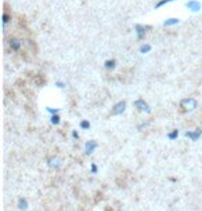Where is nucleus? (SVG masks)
Returning <instances> with one entry per match:
<instances>
[{
  "label": "nucleus",
  "instance_id": "obj_14",
  "mask_svg": "<svg viewBox=\"0 0 202 211\" xmlns=\"http://www.w3.org/2000/svg\"><path fill=\"white\" fill-rule=\"evenodd\" d=\"M151 50V46L150 44H144V46L140 47V53H143V54H145V53H148Z\"/></svg>",
  "mask_w": 202,
  "mask_h": 211
},
{
  "label": "nucleus",
  "instance_id": "obj_16",
  "mask_svg": "<svg viewBox=\"0 0 202 211\" xmlns=\"http://www.w3.org/2000/svg\"><path fill=\"white\" fill-rule=\"evenodd\" d=\"M172 2H174V0H161V2H159V3H156L155 8H159V7H162V6L168 4V3H172Z\"/></svg>",
  "mask_w": 202,
  "mask_h": 211
},
{
  "label": "nucleus",
  "instance_id": "obj_3",
  "mask_svg": "<svg viewBox=\"0 0 202 211\" xmlns=\"http://www.w3.org/2000/svg\"><path fill=\"white\" fill-rule=\"evenodd\" d=\"M125 109H126V102H125V101L118 102L116 105L114 106V109L111 111V115H121L122 112H125Z\"/></svg>",
  "mask_w": 202,
  "mask_h": 211
},
{
  "label": "nucleus",
  "instance_id": "obj_4",
  "mask_svg": "<svg viewBox=\"0 0 202 211\" xmlns=\"http://www.w3.org/2000/svg\"><path fill=\"white\" fill-rule=\"evenodd\" d=\"M202 135V130L201 129H197L194 130V131H187L186 133V137L187 138H190L191 141H198V138Z\"/></svg>",
  "mask_w": 202,
  "mask_h": 211
},
{
  "label": "nucleus",
  "instance_id": "obj_15",
  "mask_svg": "<svg viewBox=\"0 0 202 211\" xmlns=\"http://www.w3.org/2000/svg\"><path fill=\"white\" fill-rule=\"evenodd\" d=\"M81 129H83V130H89V129H90V123H89L87 120H82V121H81Z\"/></svg>",
  "mask_w": 202,
  "mask_h": 211
},
{
  "label": "nucleus",
  "instance_id": "obj_10",
  "mask_svg": "<svg viewBox=\"0 0 202 211\" xmlns=\"http://www.w3.org/2000/svg\"><path fill=\"white\" fill-rule=\"evenodd\" d=\"M18 209L25 211L26 209H28V201H26V199H20L18 200Z\"/></svg>",
  "mask_w": 202,
  "mask_h": 211
},
{
  "label": "nucleus",
  "instance_id": "obj_17",
  "mask_svg": "<svg viewBox=\"0 0 202 211\" xmlns=\"http://www.w3.org/2000/svg\"><path fill=\"white\" fill-rule=\"evenodd\" d=\"M51 123L53 124H58V123H60V116H58V115H53L51 116Z\"/></svg>",
  "mask_w": 202,
  "mask_h": 211
},
{
  "label": "nucleus",
  "instance_id": "obj_13",
  "mask_svg": "<svg viewBox=\"0 0 202 211\" xmlns=\"http://www.w3.org/2000/svg\"><path fill=\"white\" fill-rule=\"evenodd\" d=\"M177 137H179V130H173L172 133H169L168 134V138L170 139V141H173V139H176Z\"/></svg>",
  "mask_w": 202,
  "mask_h": 211
},
{
  "label": "nucleus",
  "instance_id": "obj_7",
  "mask_svg": "<svg viewBox=\"0 0 202 211\" xmlns=\"http://www.w3.org/2000/svg\"><path fill=\"white\" fill-rule=\"evenodd\" d=\"M97 148V142L96 141H89L87 144H86V153L90 154L93 153V150Z\"/></svg>",
  "mask_w": 202,
  "mask_h": 211
},
{
  "label": "nucleus",
  "instance_id": "obj_9",
  "mask_svg": "<svg viewBox=\"0 0 202 211\" xmlns=\"http://www.w3.org/2000/svg\"><path fill=\"white\" fill-rule=\"evenodd\" d=\"M105 68L108 70H112V69H115V66H116V61L115 59H108V61H105Z\"/></svg>",
  "mask_w": 202,
  "mask_h": 211
},
{
  "label": "nucleus",
  "instance_id": "obj_12",
  "mask_svg": "<svg viewBox=\"0 0 202 211\" xmlns=\"http://www.w3.org/2000/svg\"><path fill=\"white\" fill-rule=\"evenodd\" d=\"M49 166L50 167H58L60 166V160L55 159V157H51V159H49Z\"/></svg>",
  "mask_w": 202,
  "mask_h": 211
},
{
  "label": "nucleus",
  "instance_id": "obj_19",
  "mask_svg": "<svg viewBox=\"0 0 202 211\" xmlns=\"http://www.w3.org/2000/svg\"><path fill=\"white\" fill-rule=\"evenodd\" d=\"M47 111L50 112V113H53V115H55L58 112V109H51V108H47Z\"/></svg>",
  "mask_w": 202,
  "mask_h": 211
},
{
  "label": "nucleus",
  "instance_id": "obj_2",
  "mask_svg": "<svg viewBox=\"0 0 202 211\" xmlns=\"http://www.w3.org/2000/svg\"><path fill=\"white\" fill-rule=\"evenodd\" d=\"M134 106L138 109V111L141 112H147V113H150V108H148V103L145 102L144 99H137L134 102Z\"/></svg>",
  "mask_w": 202,
  "mask_h": 211
},
{
  "label": "nucleus",
  "instance_id": "obj_1",
  "mask_svg": "<svg viewBox=\"0 0 202 211\" xmlns=\"http://www.w3.org/2000/svg\"><path fill=\"white\" fill-rule=\"evenodd\" d=\"M197 106H198V102L194 98H187V99L182 101V108H184L186 111H194Z\"/></svg>",
  "mask_w": 202,
  "mask_h": 211
},
{
  "label": "nucleus",
  "instance_id": "obj_6",
  "mask_svg": "<svg viewBox=\"0 0 202 211\" xmlns=\"http://www.w3.org/2000/svg\"><path fill=\"white\" fill-rule=\"evenodd\" d=\"M136 32H137V39L138 40H143V39L145 37V28L141 25H136Z\"/></svg>",
  "mask_w": 202,
  "mask_h": 211
},
{
  "label": "nucleus",
  "instance_id": "obj_22",
  "mask_svg": "<svg viewBox=\"0 0 202 211\" xmlns=\"http://www.w3.org/2000/svg\"><path fill=\"white\" fill-rule=\"evenodd\" d=\"M55 86H57V87H60V88H62V87H64V83L58 82V83H57V84H55Z\"/></svg>",
  "mask_w": 202,
  "mask_h": 211
},
{
  "label": "nucleus",
  "instance_id": "obj_11",
  "mask_svg": "<svg viewBox=\"0 0 202 211\" xmlns=\"http://www.w3.org/2000/svg\"><path fill=\"white\" fill-rule=\"evenodd\" d=\"M176 23H179V18H169V19H166L165 22H163V25L165 26H172V25H176Z\"/></svg>",
  "mask_w": 202,
  "mask_h": 211
},
{
  "label": "nucleus",
  "instance_id": "obj_8",
  "mask_svg": "<svg viewBox=\"0 0 202 211\" xmlns=\"http://www.w3.org/2000/svg\"><path fill=\"white\" fill-rule=\"evenodd\" d=\"M10 47L14 50V51H18L20 47H21V43L17 40V39H11L10 40Z\"/></svg>",
  "mask_w": 202,
  "mask_h": 211
},
{
  "label": "nucleus",
  "instance_id": "obj_20",
  "mask_svg": "<svg viewBox=\"0 0 202 211\" xmlns=\"http://www.w3.org/2000/svg\"><path fill=\"white\" fill-rule=\"evenodd\" d=\"M91 173H93V174L97 173V166L96 164H91Z\"/></svg>",
  "mask_w": 202,
  "mask_h": 211
},
{
  "label": "nucleus",
  "instance_id": "obj_18",
  "mask_svg": "<svg viewBox=\"0 0 202 211\" xmlns=\"http://www.w3.org/2000/svg\"><path fill=\"white\" fill-rule=\"evenodd\" d=\"M8 21H10V17H8L7 14H4V15H3V22H4V23H7Z\"/></svg>",
  "mask_w": 202,
  "mask_h": 211
},
{
  "label": "nucleus",
  "instance_id": "obj_21",
  "mask_svg": "<svg viewBox=\"0 0 202 211\" xmlns=\"http://www.w3.org/2000/svg\"><path fill=\"white\" fill-rule=\"evenodd\" d=\"M72 137H73V138H75V139H78V138H79L78 131H72Z\"/></svg>",
  "mask_w": 202,
  "mask_h": 211
},
{
  "label": "nucleus",
  "instance_id": "obj_5",
  "mask_svg": "<svg viewBox=\"0 0 202 211\" xmlns=\"http://www.w3.org/2000/svg\"><path fill=\"white\" fill-rule=\"evenodd\" d=\"M187 8H190L191 11H200V8H201V4H200V2H195V0H190V2H187Z\"/></svg>",
  "mask_w": 202,
  "mask_h": 211
}]
</instances>
